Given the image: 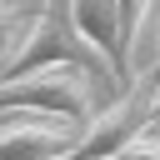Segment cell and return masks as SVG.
Listing matches in <instances>:
<instances>
[{
    "instance_id": "cell-7",
    "label": "cell",
    "mask_w": 160,
    "mask_h": 160,
    "mask_svg": "<svg viewBox=\"0 0 160 160\" xmlns=\"http://www.w3.org/2000/svg\"><path fill=\"white\" fill-rule=\"evenodd\" d=\"M0 5H5V0H0Z\"/></svg>"
},
{
    "instance_id": "cell-3",
    "label": "cell",
    "mask_w": 160,
    "mask_h": 160,
    "mask_svg": "<svg viewBox=\"0 0 160 160\" xmlns=\"http://www.w3.org/2000/svg\"><path fill=\"white\" fill-rule=\"evenodd\" d=\"M70 5V20L80 25V35L105 55L115 85L125 90L135 80V65H130V40H125V10L120 0H65Z\"/></svg>"
},
{
    "instance_id": "cell-4",
    "label": "cell",
    "mask_w": 160,
    "mask_h": 160,
    "mask_svg": "<svg viewBox=\"0 0 160 160\" xmlns=\"http://www.w3.org/2000/svg\"><path fill=\"white\" fill-rule=\"evenodd\" d=\"M85 135V120L70 115H35L0 130V160H60Z\"/></svg>"
},
{
    "instance_id": "cell-6",
    "label": "cell",
    "mask_w": 160,
    "mask_h": 160,
    "mask_svg": "<svg viewBox=\"0 0 160 160\" xmlns=\"http://www.w3.org/2000/svg\"><path fill=\"white\" fill-rule=\"evenodd\" d=\"M150 5H155V0H120V10H125V40H130V45H135V35H140Z\"/></svg>"
},
{
    "instance_id": "cell-1",
    "label": "cell",
    "mask_w": 160,
    "mask_h": 160,
    "mask_svg": "<svg viewBox=\"0 0 160 160\" xmlns=\"http://www.w3.org/2000/svg\"><path fill=\"white\" fill-rule=\"evenodd\" d=\"M115 75L95 65H40L25 75H0V110H25V115H70V120H95L105 105V85Z\"/></svg>"
},
{
    "instance_id": "cell-2",
    "label": "cell",
    "mask_w": 160,
    "mask_h": 160,
    "mask_svg": "<svg viewBox=\"0 0 160 160\" xmlns=\"http://www.w3.org/2000/svg\"><path fill=\"white\" fill-rule=\"evenodd\" d=\"M40 65H95V70H110L105 65V55L80 35V25L70 20V5L60 0V5H40V15H35V25H30V35L20 40V50L10 55V65L0 70L5 80L10 75H25V70H40Z\"/></svg>"
},
{
    "instance_id": "cell-5",
    "label": "cell",
    "mask_w": 160,
    "mask_h": 160,
    "mask_svg": "<svg viewBox=\"0 0 160 160\" xmlns=\"http://www.w3.org/2000/svg\"><path fill=\"white\" fill-rule=\"evenodd\" d=\"M110 160H160V120H155L150 130H140L130 145H120Z\"/></svg>"
}]
</instances>
